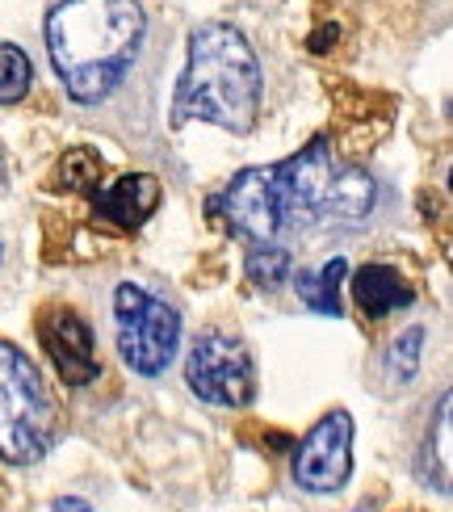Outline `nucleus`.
<instances>
[{
    "label": "nucleus",
    "mask_w": 453,
    "mask_h": 512,
    "mask_svg": "<svg viewBox=\"0 0 453 512\" xmlns=\"http://www.w3.org/2000/svg\"><path fill=\"white\" fill-rule=\"evenodd\" d=\"M185 382L193 395L202 403H214V408H248L256 399V370L244 340L223 332H206L193 340L185 357Z\"/></svg>",
    "instance_id": "423d86ee"
},
{
    "label": "nucleus",
    "mask_w": 453,
    "mask_h": 512,
    "mask_svg": "<svg viewBox=\"0 0 453 512\" xmlns=\"http://www.w3.org/2000/svg\"><path fill=\"white\" fill-rule=\"evenodd\" d=\"M248 282L252 286H265V290H277V286H286L290 282V252L286 248H277V244H252L248 252Z\"/></svg>",
    "instance_id": "2eb2a0df"
},
{
    "label": "nucleus",
    "mask_w": 453,
    "mask_h": 512,
    "mask_svg": "<svg viewBox=\"0 0 453 512\" xmlns=\"http://www.w3.org/2000/svg\"><path fill=\"white\" fill-rule=\"evenodd\" d=\"M290 471H294V483L315 496L340 492L353 475V416L344 408L323 416L315 429L298 441Z\"/></svg>",
    "instance_id": "0eeeda50"
},
{
    "label": "nucleus",
    "mask_w": 453,
    "mask_h": 512,
    "mask_svg": "<svg viewBox=\"0 0 453 512\" xmlns=\"http://www.w3.org/2000/svg\"><path fill=\"white\" fill-rule=\"evenodd\" d=\"M114 332H118V353L126 366L143 378H156L177 357L181 319L164 298H156L135 282H122L114 290Z\"/></svg>",
    "instance_id": "39448f33"
},
{
    "label": "nucleus",
    "mask_w": 453,
    "mask_h": 512,
    "mask_svg": "<svg viewBox=\"0 0 453 512\" xmlns=\"http://www.w3.org/2000/svg\"><path fill=\"white\" fill-rule=\"evenodd\" d=\"M344 269H349V261H340V256H332V261H323L319 269H307L294 277V290L298 298L307 303L315 315H340V286H344Z\"/></svg>",
    "instance_id": "f8f14e48"
},
{
    "label": "nucleus",
    "mask_w": 453,
    "mask_h": 512,
    "mask_svg": "<svg viewBox=\"0 0 453 512\" xmlns=\"http://www.w3.org/2000/svg\"><path fill=\"white\" fill-rule=\"evenodd\" d=\"M353 298H357V307L370 315V319H382V315H391V311L412 307L416 294L399 277V269H391V265H365L353 277Z\"/></svg>",
    "instance_id": "9b49d317"
},
{
    "label": "nucleus",
    "mask_w": 453,
    "mask_h": 512,
    "mask_svg": "<svg viewBox=\"0 0 453 512\" xmlns=\"http://www.w3.org/2000/svg\"><path fill=\"white\" fill-rule=\"evenodd\" d=\"M101 177H105V168H101V156L93 152V147H72V152H63V160H59L55 185L68 189V194L93 198L101 189Z\"/></svg>",
    "instance_id": "ddd939ff"
},
{
    "label": "nucleus",
    "mask_w": 453,
    "mask_h": 512,
    "mask_svg": "<svg viewBox=\"0 0 453 512\" xmlns=\"http://www.w3.org/2000/svg\"><path fill=\"white\" fill-rule=\"evenodd\" d=\"M30 84H34V68L26 51L13 47V42H0V105H17L30 93Z\"/></svg>",
    "instance_id": "dca6fc26"
},
{
    "label": "nucleus",
    "mask_w": 453,
    "mask_h": 512,
    "mask_svg": "<svg viewBox=\"0 0 453 512\" xmlns=\"http://www.w3.org/2000/svg\"><path fill=\"white\" fill-rule=\"evenodd\" d=\"M160 206V181L151 173H126L110 189H97L93 210L97 219H105L118 231H139Z\"/></svg>",
    "instance_id": "9d476101"
},
{
    "label": "nucleus",
    "mask_w": 453,
    "mask_h": 512,
    "mask_svg": "<svg viewBox=\"0 0 453 512\" xmlns=\"http://www.w3.org/2000/svg\"><path fill=\"white\" fill-rule=\"evenodd\" d=\"M59 412L34 361L0 340V458L30 466L55 445Z\"/></svg>",
    "instance_id": "20e7f679"
},
{
    "label": "nucleus",
    "mask_w": 453,
    "mask_h": 512,
    "mask_svg": "<svg viewBox=\"0 0 453 512\" xmlns=\"http://www.w3.org/2000/svg\"><path fill=\"white\" fill-rule=\"evenodd\" d=\"M38 336H42V349L55 361L59 378L68 387H84V382L97 378V345H93V332L89 324L72 311V307H47L38 315Z\"/></svg>",
    "instance_id": "1a4fd4ad"
},
{
    "label": "nucleus",
    "mask_w": 453,
    "mask_h": 512,
    "mask_svg": "<svg viewBox=\"0 0 453 512\" xmlns=\"http://www.w3.org/2000/svg\"><path fill=\"white\" fill-rule=\"evenodd\" d=\"M51 512H93V508L84 504V500H76V496H63V500L51 504Z\"/></svg>",
    "instance_id": "a211bd4d"
},
{
    "label": "nucleus",
    "mask_w": 453,
    "mask_h": 512,
    "mask_svg": "<svg viewBox=\"0 0 453 512\" xmlns=\"http://www.w3.org/2000/svg\"><path fill=\"white\" fill-rule=\"evenodd\" d=\"M143 42L139 0H63L47 17V51L63 89L80 105L110 97Z\"/></svg>",
    "instance_id": "f257e3e1"
},
{
    "label": "nucleus",
    "mask_w": 453,
    "mask_h": 512,
    "mask_svg": "<svg viewBox=\"0 0 453 512\" xmlns=\"http://www.w3.org/2000/svg\"><path fill=\"white\" fill-rule=\"evenodd\" d=\"M214 210L248 244H273V236L286 227V206L277 194L273 168H244L240 177H231V185L214 198Z\"/></svg>",
    "instance_id": "6e6552de"
},
{
    "label": "nucleus",
    "mask_w": 453,
    "mask_h": 512,
    "mask_svg": "<svg viewBox=\"0 0 453 512\" xmlns=\"http://www.w3.org/2000/svg\"><path fill=\"white\" fill-rule=\"evenodd\" d=\"M428 441H437V492L449 496V395L437 403V429H428Z\"/></svg>",
    "instance_id": "f3484780"
},
{
    "label": "nucleus",
    "mask_w": 453,
    "mask_h": 512,
    "mask_svg": "<svg viewBox=\"0 0 453 512\" xmlns=\"http://www.w3.org/2000/svg\"><path fill=\"white\" fill-rule=\"evenodd\" d=\"M420 353H424V328H407L399 332L382 353V374L386 387H407L420 370Z\"/></svg>",
    "instance_id": "4468645a"
},
{
    "label": "nucleus",
    "mask_w": 453,
    "mask_h": 512,
    "mask_svg": "<svg viewBox=\"0 0 453 512\" xmlns=\"http://www.w3.org/2000/svg\"><path fill=\"white\" fill-rule=\"evenodd\" d=\"M0 181H5V168H0Z\"/></svg>",
    "instance_id": "6ab92c4d"
},
{
    "label": "nucleus",
    "mask_w": 453,
    "mask_h": 512,
    "mask_svg": "<svg viewBox=\"0 0 453 512\" xmlns=\"http://www.w3.org/2000/svg\"><path fill=\"white\" fill-rule=\"evenodd\" d=\"M261 114V63L248 38L210 21L189 38V63L177 84V122H214L231 135H248Z\"/></svg>",
    "instance_id": "f03ea898"
},
{
    "label": "nucleus",
    "mask_w": 453,
    "mask_h": 512,
    "mask_svg": "<svg viewBox=\"0 0 453 512\" xmlns=\"http://www.w3.org/2000/svg\"><path fill=\"white\" fill-rule=\"evenodd\" d=\"M286 219L302 223H361L378 202L374 177L332 156L328 139H311L298 156L273 168Z\"/></svg>",
    "instance_id": "7ed1b4c3"
}]
</instances>
